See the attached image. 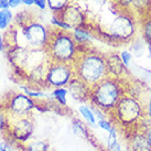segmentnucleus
I'll use <instances>...</instances> for the list:
<instances>
[{"label":"nucleus","mask_w":151,"mask_h":151,"mask_svg":"<svg viewBox=\"0 0 151 151\" xmlns=\"http://www.w3.org/2000/svg\"><path fill=\"white\" fill-rule=\"evenodd\" d=\"M9 8V0H0V10Z\"/></svg>","instance_id":"obj_34"},{"label":"nucleus","mask_w":151,"mask_h":151,"mask_svg":"<svg viewBox=\"0 0 151 151\" xmlns=\"http://www.w3.org/2000/svg\"><path fill=\"white\" fill-rule=\"evenodd\" d=\"M22 4H24V0H9V8L10 9H16Z\"/></svg>","instance_id":"obj_31"},{"label":"nucleus","mask_w":151,"mask_h":151,"mask_svg":"<svg viewBox=\"0 0 151 151\" xmlns=\"http://www.w3.org/2000/svg\"><path fill=\"white\" fill-rule=\"evenodd\" d=\"M74 77L75 71L73 64L51 61L44 78V87L51 89L67 87V85L71 83V81Z\"/></svg>","instance_id":"obj_8"},{"label":"nucleus","mask_w":151,"mask_h":151,"mask_svg":"<svg viewBox=\"0 0 151 151\" xmlns=\"http://www.w3.org/2000/svg\"><path fill=\"white\" fill-rule=\"evenodd\" d=\"M4 106L9 118H20L33 116L37 111L38 101L25 95L24 93H12L4 101Z\"/></svg>","instance_id":"obj_7"},{"label":"nucleus","mask_w":151,"mask_h":151,"mask_svg":"<svg viewBox=\"0 0 151 151\" xmlns=\"http://www.w3.org/2000/svg\"><path fill=\"white\" fill-rule=\"evenodd\" d=\"M108 118L118 130L128 134L134 130L141 129L142 122L147 118L145 104L141 99L126 92L108 115Z\"/></svg>","instance_id":"obj_1"},{"label":"nucleus","mask_w":151,"mask_h":151,"mask_svg":"<svg viewBox=\"0 0 151 151\" xmlns=\"http://www.w3.org/2000/svg\"><path fill=\"white\" fill-rule=\"evenodd\" d=\"M127 148L129 151H151V145L141 129H137L126 134Z\"/></svg>","instance_id":"obj_11"},{"label":"nucleus","mask_w":151,"mask_h":151,"mask_svg":"<svg viewBox=\"0 0 151 151\" xmlns=\"http://www.w3.org/2000/svg\"><path fill=\"white\" fill-rule=\"evenodd\" d=\"M99 151H108V149H107V148L105 147V148H101V149Z\"/></svg>","instance_id":"obj_37"},{"label":"nucleus","mask_w":151,"mask_h":151,"mask_svg":"<svg viewBox=\"0 0 151 151\" xmlns=\"http://www.w3.org/2000/svg\"><path fill=\"white\" fill-rule=\"evenodd\" d=\"M35 129L33 116L20 118H10L8 130L4 134V138L13 146L24 145L32 139Z\"/></svg>","instance_id":"obj_6"},{"label":"nucleus","mask_w":151,"mask_h":151,"mask_svg":"<svg viewBox=\"0 0 151 151\" xmlns=\"http://www.w3.org/2000/svg\"><path fill=\"white\" fill-rule=\"evenodd\" d=\"M7 50V44H6V40H4V33L0 32V53Z\"/></svg>","instance_id":"obj_33"},{"label":"nucleus","mask_w":151,"mask_h":151,"mask_svg":"<svg viewBox=\"0 0 151 151\" xmlns=\"http://www.w3.org/2000/svg\"><path fill=\"white\" fill-rule=\"evenodd\" d=\"M58 16L65 23L70 25L72 30L87 25L85 11L76 4H71L70 6H67L66 8L64 9L61 13H59Z\"/></svg>","instance_id":"obj_9"},{"label":"nucleus","mask_w":151,"mask_h":151,"mask_svg":"<svg viewBox=\"0 0 151 151\" xmlns=\"http://www.w3.org/2000/svg\"><path fill=\"white\" fill-rule=\"evenodd\" d=\"M96 126L98 128H101V130L106 131V132H109L115 127V125H114L113 122L109 118H106V119H99V120H97Z\"/></svg>","instance_id":"obj_24"},{"label":"nucleus","mask_w":151,"mask_h":151,"mask_svg":"<svg viewBox=\"0 0 151 151\" xmlns=\"http://www.w3.org/2000/svg\"><path fill=\"white\" fill-rule=\"evenodd\" d=\"M14 149L16 147L8 140L0 141V151H14Z\"/></svg>","instance_id":"obj_29"},{"label":"nucleus","mask_w":151,"mask_h":151,"mask_svg":"<svg viewBox=\"0 0 151 151\" xmlns=\"http://www.w3.org/2000/svg\"><path fill=\"white\" fill-rule=\"evenodd\" d=\"M141 33L143 40L147 43H151V13L143 17L141 24Z\"/></svg>","instance_id":"obj_20"},{"label":"nucleus","mask_w":151,"mask_h":151,"mask_svg":"<svg viewBox=\"0 0 151 151\" xmlns=\"http://www.w3.org/2000/svg\"><path fill=\"white\" fill-rule=\"evenodd\" d=\"M137 25L134 18L128 10H120L113 19L105 38L115 43H128L132 41L136 35Z\"/></svg>","instance_id":"obj_5"},{"label":"nucleus","mask_w":151,"mask_h":151,"mask_svg":"<svg viewBox=\"0 0 151 151\" xmlns=\"http://www.w3.org/2000/svg\"><path fill=\"white\" fill-rule=\"evenodd\" d=\"M107 2V0H86V10L93 13H98Z\"/></svg>","instance_id":"obj_22"},{"label":"nucleus","mask_w":151,"mask_h":151,"mask_svg":"<svg viewBox=\"0 0 151 151\" xmlns=\"http://www.w3.org/2000/svg\"><path fill=\"white\" fill-rule=\"evenodd\" d=\"M77 111H78V114L81 115V117L83 118V120L87 124L88 126L89 127L96 126L97 118H96V116H95L94 111H93L91 105L88 106V105H86V104H81V105L78 106V108H77Z\"/></svg>","instance_id":"obj_16"},{"label":"nucleus","mask_w":151,"mask_h":151,"mask_svg":"<svg viewBox=\"0 0 151 151\" xmlns=\"http://www.w3.org/2000/svg\"><path fill=\"white\" fill-rule=\"evenodd\" d=\"M73 66L75 77L83 81L91 87L108 76L106 54L99 53L91 47L81 49Z\"/></svg>","instance_id":"obj_2"},{"label":"nucleus","mask_w":151,"mask_h":151,"mask_svg":"<svg viewBox=\"0 0 151 151\" xmlns=\"http://www.w3.org/2000/svg\"><path fill=\"white\" fill-rule=\"evenodd\" d=\"M132 51H134V53L137 55V56L141 55V53L143 52V46L141 45V43H140V40H134Z\"/></svg>","instance_id":"obj_30"},{"label":"nucleus","mask_w":151,"mask_h":151,"mask_svg":"<svg viewBox=\"0 0 151 151\" xmlns=\"http://www.w3.org/2000/svg\"><path fill=\"white\" fill-rule=\"evenodd\" d=\"M141 130H142L146 137H147L148 141L151 145V120H149L148 118L145 119V122H142V126H141Z\"/></svg>","instance_id":"obj_25"},{"label":"nucleus","mask_w":151,"mask_h":151,"mask_svg":"<svg viewBox=\"0 0 151 151\" xmlns=\"http://www.w3.org/2000/svg\"><path fill=\"white\" fill-rule=\"evenodd\" d=\"M72 0H47V8L54 14H59L71 4Z\"/></svg>","instance_id":"obj_19"},{"label":"nucleus","mask_w":151,"mask_h":151,"mask_svg":"<svg viewBox=\"0 0 151 151\" xmlns=\"http://www.w3.org/2000/svg\"><path fill=\"white\" fill-rule=\"evenodd\" d=\"M71 129L75 136L82 139H86V140L92 141L93 136L92 132H91V129H89V126L84 120H81L80 118L74 117L71 122Z\"/></svg>","instance_id":"obj_13"},{"label":"nucleus","mask_w":151,"mask_h":151,"mask_svg":"<svg viewBox=\"0 0 151 151\" xmlns=\"http://www.w3.org/2000/svg\"><path fill=\"white\" fill-rule=\"evenodd\" d=\"M67 95H68V89H67V87L53 88V89L51 91V101H53L55 104H58L60 107L66 108Z\"/></svg>","instance_id":"obj_15"},{"label":"nucleus","mask_w":151,"mask_h":151,"mask_svg":"<svg viewBox=\"0 0 151 151\" xmlns=\"http://www.w3.org/2000/svg\"><path fill=\"white\" fill-rule=\"evenodd\" d=\"M115 7L120 10H128L131 6V0H111Z\"/></svg>","instance_id":"obj_27"},{"label":"nucleus","mask_w":151,"mask_h":151,"mask_svg":"<svg viewBox=\"0 0 151 151\" xmlns=\"http://www.w3.org/2000/svg\"><path fill=\"white\" fill-rule=\"evenodd\" d=\"M16 149L21 151H50V145L42 139H31L24 145L16 146Z\"/></svg>","instance_id":"obj_14"},{"label":"nucleus","mask_w":151,"mask_h":151,"mask_svg":"<svg viewBox=\"0 0 151 151\" xmlns=\"http://www.w3.org/2000/svg\"><path fill=\"white\" fill-rule=\"evenodd\" d=\"M9 122H10V118L8 113L4 108V104L0 103V134H6L9 127Z\"/></svg>","instance_id":"obj_21"},{"label":"nucleus","mask_w":151,"mask_h":151,"mask_svg":"<svg viewBox=\"0 0 151 151\" xmlns=\"http://www.w3.org/2000/svg\"><path fill=\"white\" fill-rule=\"evenodd\" d=\"M134 12L146 17L151 13V0H131V6Z\"/></svg>","instance_id":"obj_18"},{"label":"nucleus","mask_w":151,"mask_h":151,"mask_svg":"<svg viewBox=\"0 0 151 151\" xmlns=\"http://www.w3.org/2000/svg\"><path fill=\"white\" fill-rule=\"evenodd\" d=\"M51 61L73 64L80 54V47L72 35V31L52 29L51 38L45 47Z\"/></svg>","instance_id":"obj_4"},{"label":"nucleus","mask_w":151,"mask_h":151,"mask_svg":"<svg viewBox=\"0 0 151 151\" xmlns=\"http://www.w3.org/2000/svg\"><path fill=\"white\" fill-rule=\"evenodd\" d=\"M106 63H107L108 76H111L115 78H120V80H122L125 77L127 68L124 65L120 56L117 53L106 54Z\"/></svg>","instance_id":"obj_12"},{"label":"nucleus","mask_w":151,"mask_h":151,"mask_svg":"<svg viewBox=\"0 0 151 151\" xmlns=\"http://www.w3.org/2000/svg\"><path fill=\"white\" fill-rule=\"evenodd\" d=\"M148 51H149V56L151 58V43H148Z\"/></svg>","instance_id":"obj_36"},{"label":"nucleus","mask_w":151,"mask_h":151,"mask_svg":"<svg viewBox=\"0 0 151 151\" xmlns=\"http://www.w3.org/2000/svg\"><path fill=\"white\" fill-rule=\"evenodd\" d=\"M34 6H37L40 10H44L47 7V0H37Z\"/></svg>","instance_id":"obj_32"},{"label":"nucleus","mask_w":151,"mask_h":151,"mask_svg":"<svg viewBox=\"0 0 151 151\" xmlns=\"http://www.w3.org/2000/svg\"><path fill=\"white\" fill-rule=\"evenodd\" d=\"M145 104V110H146V117L151 120V91L149 89V92L147 94V97L143 101Z\"/></svg>","instance_id":"obj_26"},{"label":"nucleus","mask_w":151,"mask_h":151,"mask_svg":"<svg viewBox=\"0 0 151 151\" xmlns=\"http://www.w3.org/2000/svg\"><path fill=\"white\" fill-rule=\"evenodd\" d=\"M124 78L107 76L91 88L89 104L101 108L108 116L118 104L122 96L127 92Z\"/></svg>","instance_id":"obj_3"},{"label":"nucleus","mask_w":151,"mask_h":151,"mask_svg":"<svg viewBox=\"0 0 151 151\" xmlns=\"http://www.w3.org/2000/svg\"><path fill=\"white\" fill-rule=\"evenodd\" d=\"M91 86L81 81L77 77H74L71 83L67 85L68 94L75 101L80 103H87L91 97Z\"/></svg>","instance_id":"obj_10"},{"label":"nucleus","mask_w":151,"mask_h":151,"mask_svg":"<svg viewBox=\"0 0 151 151\" xmlns=\"http://www.w3.org/2000/svg\"><path fill=\"white\" fill-rule=\"evenodd\" d=\"M119 56H120V59H122L124 65L126 66V68H128L130 65V61H131V59H132V54L130 53L129 51L125 50V51H122V52H120Z\"/></svg>","instance_id":"obj_28"},{"label":"nucleus","mask_w":151,"mask_h":151,"mask_svg":"<svg viewBox=\"0 0 151 151\" xmlns=\"http://www.w3.org/2000/svg\"><path fill=\"white\" fill-rule=\"evenodd\" d=\"M35 1L37 0H24V4L27 7H31V6L35 4Z\"/></svg>","instance_id":"obj_35"},{"label":"nucleus","mask_w":151,"mask_h":151,"mask_svg":"<svg viewBox=\"0 0 151 151\" xmlns=\"http://www.w3.org/2000/svg\"><path fill=\"white\" fill-rule=\"evenodd\" d=\"M14 16L10 8L0 10V32H6L13 25Z\"/></svg>","instance_id":"obj_17"},{"label":"nucleus","mask_w":151,"mask_h":151,"mask_svg":"<svg viewBox=\"0 0 151 151\" xmlns=\"http://www.w3.org/2000/svg\"><path fill=\"white\" fill-rule=\"evenodd\" d=\"M51 24L54 25V29L64 30V31H72L71 27L67 24V23H65L58 14H54L53 17L51 18Z\"/></svg>","instance_id":"obj_23"}]
</instances>
